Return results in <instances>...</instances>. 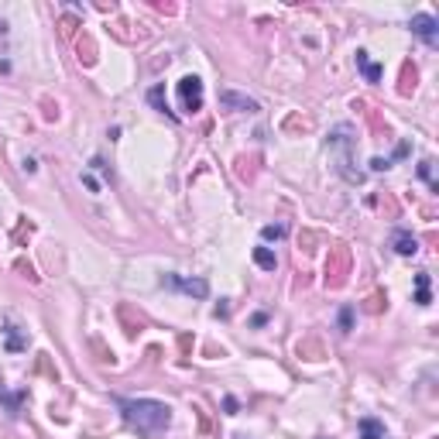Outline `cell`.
Instances as JSON below:
<instances>
[{"mask_svg": "<svg viewBox=\"0 0 439 439\" xmlns=\"http://www.w3.org/2000/svg\"><path fill=\"white\" fill-rule=\"evenodd\" d=\"M117 409H120L124 422L141 436H158L172 422V409L165 402H155V398H120Z\"/></svg>", "mask_w": 439, "mask_h": 439, "instance_id": "cell-1", "label": "cell"}, {"mask_svg": "<svg viewBox=\"0 0 439 439\" xmlns=\"http://www.w3.org/2000/svg\"><path fill=\"white\" fill-rule=\"evenodd\" d=\"M178 103L185 113H199L203 110V80L199 76H182L178 80Z\"/></svg>", "mask_w": 439, "mask_h": 439, "instance_id": "cell-2", "label": "cell"}, {"mask_svg": "<svg viewBox=\"0 0 439 439\" xmlns=\"http://www.w3.org/2000/svg\"><path fill=\"white\" fill-rule=\"evenodd\" d=\"M347 271H351V251L340 244V247H333V254L326 261V285L330 288H340L347 281Z\"/></svg>", "mask_w": 439, "mask_h": 439, "instance_id": "cell-3", "label": "cell"}, {"mask_svg": "<svg viewBox=\"0 0 439 439\" xmlns=\"http://www.w3.org/2000/svg\"><path fill=\"white\" fill-rule=\"evenodd\" d=\"M162 285H165V288H178V292H185V295H196V299H206V295H209V285H206V278L162 274Z\"/></svg>", "mask_w": 439, "mask_h": 439, "instance_id": "cell-4", "label": "cell"}, {"mask_svg": "<svg viewBox=\"0 0 439 439\" xmlns=\"http://www.w3.org/2000/svg\"><path fill=\"white\" fill-rule=\"evenodd\" d=\"M409 28H412V35H419L429 48H436L439 45V21L433 14H415L412 21H409Z\"/></svg>", "mask_w": 439, "mask_h": 439, "instance_id": "cell-5", "label": "cell"}, {"mask_svg": "<svg viewBox=\"0 0 439 439\" xmlns=\"http://www.w3.org/2000/svg\"><path fill=\"white\" fill-rule=\"evenodd\" d=\"M220 106L241 110V113H254V110H258V100H251V96H244V93H234V89H223V93H220Z\"/></svg>", "mask_w": 439, "mask_h": 439, "instance_id": "cell-6", "label": "cell"}, {"mask_svg": "<svg viewBox=\"0 0 439 439\" xmlns=\"http://www.w3.org/2000/svg\"><path fill=\"white\" fill-rule=\"evenodd\" d=\"M391 247H395V254H402V258H412V254H419V241L409 234V230H395L391 234Z\"/></svg>", "mask_w": 439, "mask_h": 439, "instance_id": "cell-7", "label": "cell"}, {"mask_svg": "<svg viewBox=\"0 0 439 439\" xmlns=\"http://www.w3.org/2000/svg\"><path fill=\"white\" fill-rule=\"evenodd\" d=\"M357 429H360V439H384V422L374 419V415H364L357 422Z\"/></svg>", "mask_w": 439, "mask_h": 439, "instance_id": "cell-8", "label": "cell"}, {"mask_svg": "<svg viewBox=\"0 0 439 439\" xmlns=\"http://www.w3.org/2000/svg\"><path fill=\"white\" fill-rule=\"evenodd\" d=\"M357 69L364 73L367 83H377V80H381V66H374V62L367 59V52H357Z\"/></svg>", "mask_w": 439, "mask_h": 439, "instance_id": "cell-9", "label": "cell"}, {"mask_svg": "<svg viewBox=\"0 0 439 439\" xmlns=\"http://www.w3.org/2000/svg\"><path fill=\"white\" fill-rule=\"evenodd\" d=\"M415 302L419 306H429L433 295H429V271H419L415 274Z\"/></svg>", "mask_w": 439, "mask_h": 439, "instance_id": "cell-10", "label": "cell"}, {"mask_svg": "<svg viewBox=\"0 0 439 439\" xmlns=\"http://www.w3.org/2000/svg\"><path fill=\"white\" fill-rule=\"evenodd\" d=\"M148 100H151V106H155L158 113H169V117L176 120V113L169 110V96H165V86H151V93H148Z\"/></svg>", "mask_w": 439, "mask_h": 439, "instance_id": "cell-11", "label": "cell"}, {"mask_svg": "<svg viewBox=\"0 0 439 439\" xmlns=\"http://www.w3.org/2000/svg\"><path fill=\"white\" fill-rule=\"evenodd\" d=\"M21 398H24V395H10V391L0 384V402H7V412H10V415L21 412Z\"/></svg>", "mask_w": 439, "mask_h": 439, "instance_id": "cell-12", "label": "cell"}, {"mask_svg": "<svg viewBox=\"0 0 439 439\" xmlns=\"http://www.w3.org/2000/svg\"><path fill=\"white\" fill-rule=\"evenodd\" d=\"M254 261L261 264L264 271H274V254H271V251H268V247H254Z\"/></svg>", "mask_w": 439, "mask_h": 439, "instance_id": "cell-13", "label": "cell"}, {"mask_svg": "<svg viewBox=\"0 0 439 439\" xmlns=\"http://www.w3.org/2000/svg\"><path fill=\"white\" fill-rule=\"evenodd\" d=\"M3 55H7V21L0 17V69H7V59Z\"/></svg>", "mask_w": 439, "mask_h": 439, "instance_id": "cell-14", "label": "cell"}, {"mask_svg": "<svg viewBox=\"0 0 439 439\" xmlns=\"http://www.w3.org/2000/svg\"><path fill=\"white\" fill-rule=\"evenodd\" d=\"M261 237L264 241H278V237H285V227H281V223H268L261 230Z\"/></svg>", "mask_w": 439, "mask_h": 439, "instance_id": "cell-15", "label": "cell"}, {"mask_svg": "<svg viewBox=\"0 0 439 439\" xmlns=\"http://www.w3.org/2000/svg\"><path fill=\"white\" fill-rule=\"evenodd\" d=\"M415 89V66H405V76H402V93H412Z\"/></svg>", "mask_w": 439, "mask_h": 439, "instance_id": "cell-16", "label": "cell"}, {"mask_svg": "<svg viewBox=\"0 0 439 439\" xmlns=\"http://www.w3.org/2000/svg\"><path fill=\"white\" fill-rule=\"evenodd\" d=\"M419 176L429 182V189H436V176H433V162L426 158V162H419Z\"/></svg>", "mask_w": 439, "mask_h": 439, "instance_id": "cell-17", "label": "cell"}, {"mask_svg": "<svg viewBox=\"0 0 439 439\" xmlns=\"http://www.w3.org/2000/svg\"><path fill=\"white\" fill-rule=\"evenodd\" d=\"M24 340L17 337V326H7V351H21Z\"/></svg>", "mask_w": 439, "mask_h": 439, "instance_id": "cell-18", "label": "cell"}, {"mask_svg": "<svg viewBox=\"0 0 439 439\" xmlns=\"http://www.w3.org/2000/svg\"><path fill=\"white\" fill-rule=\"evenodd\" d=\"M340 330H344V333H351V330H353V309H351V306H344V309H340Z\"/></svg>", "mask_w": 439, "mask_h": 439, "instance_id": "cell-19", "label": "cell"}, {"mask_svg": "<svg viewBox=\"0 0 439 439\" xmlns=\"http://www.w3.org/2000/svg\"><path fill=\"white\" fill-rule=\"evenodd\" d=\"M371 169H374V172H384V169H391V158H374Z\"/></svg>", "mask_w": 439, "mask_h": 439, "instance_id": "cell-20", "label": "cell"}, {"mask_svg": "<svg viewBox=\"0 0 439 439\" xmlns=\"http://www.w3.org/2000/svg\"><path fill=\"white\" fill-rule=\"evenodd\" d=\"M223 409H227V415H237V398H227Z\"/></svg>", "mask_w": 439, "mask_h": 439, "instance_id": "cell-21", "label": "cell"}, {"mask_svg": "<svg viewBox=\"0 0 439 439\" xmlns=\"http://www.w3.org/2000/svg\"><path fill=\"white\" fill-rule=\"evenodd\" d=\"M83 182H86L89 189H93V192H100V182H96V178L89 176V172H86V176H83Z\"/></svg>", "mask_w": 439, "mask_h": 439, "instance_id": "cell-22", "label": "cell"}, {"mask_svg": "<svg viewBox=\"0 0 439 439\" xmlns=\"http://www.w3.org/2000/svg\"><path fill=\"white\" fill-rule=\"evenodd\" d=\"M234 439H251V436H234Z\"/></svg>", "mask_w": 439, "mask_h": 439, "instance_id": "cell-23", "label": "cell"}]
</instances>
